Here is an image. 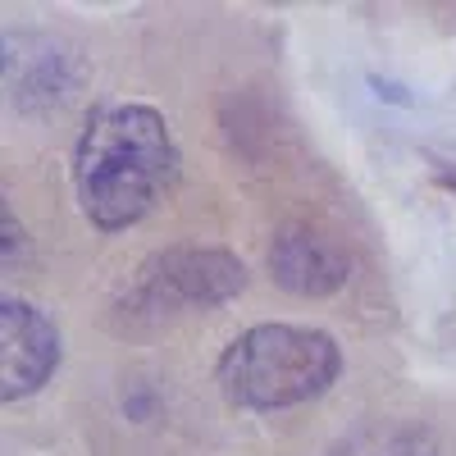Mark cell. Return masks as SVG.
<instances>
[{"mask_svg": "<svg viewBox=\"0 0 456 456\" xmlns=\"http://www.w3.org/2000/svg\"><path fill=\"white\" fill-rule=\"evenodd\" d=\"M342 352L324 329L256 324L224 347L215 379L219 393L242 411H283L333 388Z\"/></svg>", "mask_w": 456, "mask_h": 456, "instance_id": "2", "label": "cell"}, {"mask_svg": "<svg viewBox=\"0 0 456 456\" xmlns=\"http://www.w3.org/2000/svg\"><path fill=\"white\" fill-rule=\"evenodd\" d=\"M178 169V146L160 110L137 101L101 105L73 146V192L83 215L114 233L137 224Z\"/></svg>", "mask_w": 456, "mask_h": 456, "instance_id": "1", "label": "cell"}, {"mask_svg": "<svg viewBox=\"0 0 456 456\" xmlns=\"http://www.w3.org/2000/svg\"><path fill=\"white\" fill-rule=\"evenodd\" d=\"M242 283H247V270L238 256H228L219 247H169L137 270L133 306L151 315L219 306V301L238 297Z\"/></svg>", "mask_w": 456, "mask_h": 456, "instance_id": "3", "label": "cell"}, {"mask_svg": "<svg viewBox=\"0 0 456 456\" xmlns=\"http://www.w3.org/2000/svg\"><path fill=\"white\" fill-rule=\"evenodd\" d=\"M270 274H274L279 288H288L297 297H329L347 283L352 260L329 233H320V228L288 224L270 242Z\"/></svg>", "mask_w": 456, "mask_h": 456, "instance_id": "5", "label": "cell"}, {"mask_svg": "<svg viewBox=\"0 0 456 456\" xmlns=\"http://www.w3.org/2000/svg\"><path fill=\"white\" fill-rule=\"evenodd\" d=\"M5 73H10V96L14 105L32 110V105H51L64 101L73 87V73H69V55H60V46L51 37H42V55L28 51V32L23 37H5Z\"/></svg>", "mask_w": 456, "mask_h": 456, "instance_id": "6", "label": "cell"}, {"mask_svg": "<svg viewBox=\"0 0 456 456\" xmlns=\"http://www.w3.org/2000/svg\"><path fill=\"white\" fill-rule=\"evenodd\" d=\"M60 365V333L55 324L19 297L0 301V393L19 402L37 393Z\"/></svg>", "mask_w": 456, "mask_h": 456, "instance_id": "4", "label": "cell"}, {"mask_svg": "<svg viewBox=\"0 0 456 456\" xmlns=\"http://www.w3.org/2000/svg\"><path fill=\"white\" fill-rule=\"evenodd\" d=\"M452 165H456V151H452Z\"/></svg>", "mask_w": 456, "mask_h": 456, "instance_id": "7", "label": "cell"}]
</instances>
